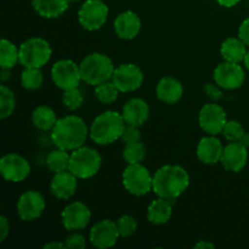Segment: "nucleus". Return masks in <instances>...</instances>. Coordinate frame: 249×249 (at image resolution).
Wrapping results in <instances>:
<instances>
[{
    "mask_svg": "<svg viewBox=\"0 0 249 249\" xmlns=\"http://www.w3.org/2000/svg\"><path fill=\"white\" fill-rule=\"evenodd\" d=\"M70 2H78V1H82V0H68Z\"/></svg>",
    "mask_w": 249,
    "mask_h": 249,
    "instance_id": "de8ad7c7",
    "label": "nucleus"
},
{
    "mask_svg": "<svg viewBox=\"0 0 249 249\" xmlns=\"http://www.w3.org/2000/svg\"><path fill=\"white\" fill-rule=\"evenodd\" d=\"M112 82L121 92H131L138 90L143 83V73L134 63H123L116 67Z\"/></svg>",
    "mask_w": 249,
    "mask_h": 249,
    "instance_id": "9b49d317",
    "label": "nucleus"
},
{
    "mask_svg": "<svg viewBox=\"0 0 249 249\" xmlns=\"http://www.w3.org/2000/svg\"><path fill=\"white\" fill-rule=\"evenodd\" d=\"M51 78L58 89L68 90L79 87L82 82L79 65L72 60H60L51 68Z\"/></svg>",
    "mask_w": 249,
    "mask_h": 249,
    "instance_id": "1a4fd4ad",
    "label": "nucleus"
},
{
    "mask_svg": "<svg viewBox=\"0 0 249 249\" xmlns=\"http://www.w3.org/2000/svg\"><path fill=\"white\" fill-rule=\"evenodd\" d=\"M68 0H32L33 9L44 18H57L68 9Z\"/></svg>",
    "mask_w": 249,
    "mask_h": 249,
    "instance_id": "b1692460",
    "label": "nucleus"
},
{
    "mask_svg": "<svg viewBox=\"0 0 249 249\" xmlns=\"http://www.w3.org/2000/svg\"><path fill=\"white\" fill-rule=\"evenodd\" d=\"M113 27L118 38L131 40L140 33L141 19L135 12L124 11L116 17Z\"/></svg>",
    "mask_w": 249,
    "mask_h": 249,
    "instance_id": "aec40b11",
    "label": "nucleus"
},
{
    "mask_svg": "<svg viewBox=\"0 0 249 249\" xmlns=\"http://www.w3.org/2000/svg\"><path fill=\"white\" fill-rule=\"evenodd\" d=\"M240 143H242L243 146H246V147H249V133H245L242 135V138L240 139V141H238Z\"/></svg>",
    "mask_w": 249,
    "mask_h": 249,
    "instance_id": "a18cd8bd",
    "label": "nucleus"
},
{
    "mask_svg": "<svg viewBox=\"0 0 249 249\" xmlns=\"http://www.w3.org/2000/svg\"><path fill=\"white\" fill-rule=\"evenodd\" d=\"M139 128H140V126L129 125V124H126L125 129H124L123 134H122L121 136V140L123 141L124 145H125V143L138 142V141L141 140V133Z\"/></svg>",
    "mask_w": 249,
    "mask_h": 249,
    "instance_id": "c9c22d12",
    "label": "nucleus"
},
{
    "mask_svg": "<svg viewBox=\"0 0 249 249\" xmlns=\"http://www.w3.org/2000/svg\"><path fill=\"white\" fill-rule=\"evenodd\" d=\"M109 10L102 0H87L78 11V21L89 32L97 31L106 23Z\"/></svg>",
    "mask_w": 249,
    "mask_h": 249,
    "instance_id": "6e6552de",
    "label": "nucleus"
},
{
    "mask_svg": "<svg viewBox=\"0 0 249 249\" xmlns=\"http://www.w3.org/2000/svg\"><path fill=\"white\" fill-rule=\"evenodd\" d=\"M10 78H11V71H10V68H1V72H0V80H1L2 84L6 83Z\"/></svg>",
    "mask_w": 249,
    "mask_h": 249,
    "instance_id": "a19ab883",
    "label": "nucleus"
},
{
    "mask_svg": "<svg viewBox=\"0 0 249 249\" xmlns=\"http://www.w3.org/2000/svg\"><path fill=\"white\" fill-rule=\"evenodd\" d=\"M221 89H223V88L219 87L218 84H211V83H208V84H206L203 87L204 94H206L209 99L213 100L214 102L219 101V100H221L224 97V92Z\"/></svg>",
    "mask_w": 249,
    "mask_h": 249,
    "instance_id": "4c0bfd02",
    "label": "nucleus"
},
{
    "mask_svg": "<svg viewBox=\"0 0 249 249\" xmlns=\"http://www.w3.org/2000/svg\"><path fill=\"white\" fill-rule=\"evenodd\" d=\"M119 231L117 223L109 219H102L91 228L89 233V241L95 248H112L119 238Z\"/></svg>",
    "mask_w": 249,
    "mask_h": 249,
    "instance_id": "dca6fc26",
    "label": "nucleus"
},
{
    "mask_svg": "<svg viewBox=\"0 0 249 249\" xmlns=\"http://www.w3.org/2000/svg\"><path fill=\"white\" fill-rule=\"evenodd\" d=\"M122 116L129 125L141 126L147 122L150 117V106L145 100L140 97H133L128 100L123 106Z\"/></svg>",
    "mask_w": 249,
    "mask_h": 249,
    "instance_id": "a211bd4d",
    "label": "nucleus"
},
{
    "mask_svg": "<svg viewBox=\"0 0 249 249\" xmlns=\"http://www.w3.org/2000/svg\"><path fill=\"white\" fill-rule=\"evenodd\" d=\"M190 185V175L180 165H163L153 175L152 191L158 197L175 202Z\"/></svg>",
    "mask_w": 249,
    "mask_h": 249,
    "instance_id": "f03ea898",
    "label": "nucleus"
},
{
    "mask_svg": "<svg viewBox=\"0 0 249 249\" xmlns=\"http://www.w3.org/2000/svg\"><path fill=\"white\" fill-rule=\"evenodd\" d=\"M45 199L40 192L28 190L17 201V215L22 221H34L40 218L45 211Z\"/></svg>",
    "mask_w": 249,
    "mask_h": 249,
    "instance_id": "9d476101",
    "label": "nucleus"
},
{
    "mask_svg": "<svg viewBox=\"0 0 249 249\" xmlns=\"http://www.w3.org/2000/svg\"><path fill=\"white\" fill-rule=\"evenodd\" d=\"M195 248H198V249H214V248H215V246H214V243L208 242V241H199L198 243H196V245H195Z\"/></svg>",
    "mask_w": 249,
    "mask_h": 249,
    "instance_id": "79ce46f5",
    "label": "nucleus"
},
{
    "mask_svg": "<svg viewBox=\"0 0 249 249\" xmlns=\"http://www.w3.org/2000/svg\"><path fill=\"white\" fill-rule=\"evenodd\" d=\"M122 180L124 189L133 196H145L153 190V177L141 163L128 164L122 175Z\"/></svg>",
    "mask_w": 249,
    "mask_h": 249,
    "instance_id": "0eeeda50",
    "label": "nucleus"
},
{
    "mask_svg": "<svg viewBox=\"0 0 249 249\" xmlns=\"http://www.w3.org/2000/svg\"><path fill=\"white\" fill-rule=\"evenodd\" d=\"M213 78L215 84L225 90H235L243 85L246 74L240 63L224 61L214 70Z\"/></svg>",
    "mask_w": 249,
    "mask_h": 249,
    "instance_id": "f8f14e48",
    "label": "nucleus"
},
{
    "mask_svg": "<svg viewBox=\"0 0 249 249\" xmlns=\"http://www.w3.org/2000/svg\"><path fill=\"white\" fill-rule=\"evenodd\" d=\"M238 38L249 48V17L241 23L238 28Z\"/></svg>",
    "mask_w": 249,
    "mask_h": 249,
    "instance_id": "58836bf2",
    "label": "nucleus"
},
{
    "mask_svg": "<svg viewBox=\"0 0 249 249\" xmlns=\"http://www.w3.org/2000/svg\"><path fill=\"white\" fill-rule=\"evenodd\" d=\"M91 219L89 207L83 202H72L63 208L61 213L62 225L68 231L83 230L88 226Z\"/></svg>",
    "mask_w": 249,
    "mask_h": 249,
    "instance_id": "2eb2a0df",
    "label": "nucleus"
},
{
    "mask_svg": "<svg viewBox=\"0 0 249 249\" xmlns=\"http://www.w3.org/2000/svg\"><path fill=\"white\" fill-rule=\"evenodd\" d=\"M53 55L49 41L33 36L19 45V65L24 68H41L50 61Z\"/></svg>",
    "mask_w": 249,
    "mask_h": 249,
    "instance_id": "423d86ee",
    "label": "nucleus"
},
{
    "mask_svg": "<svg viewBox=\"0 0 249 249\" xmlns=\"http://www.w3.org/2000/svg\"><path fill=\"white\" fill-rule=\"evenodd\" d=\"M219 2V5L224 7H232L235 5H237L241 0H216Z\"/></svg>",
    "mask_w": 249,
    "mask_h": 249,
    "instance_id": "c03bdc74",
    "label": "nucleus"
},
{
    "mask_svg": "<svg viewBox=\"0 0 249 249\" xmlns=\"http://www.w3.org/2000/svg\"><path fill=\"white\" fill-rule=\"evenodd\" d=\"M223 151V142L216 138V135H209L201 139L197 145V157L204 164L213 165L220 162Z\"/></svg>",
    "mask_w": 249,
    "mask_h": 249,
    "instance_id": "412c9836",
    "label": "nucleus"
},
{
    "mask_svg": "<svg viewBox=\"0 0 249 249\" xmlns=\"http://www.w3.org/2000/svg\"><path fill=\"white\" fill-rule=\"evenodd\" d=\"M79 68L82 80L91 87L112 80V75L116 70L111 58L101 53H90L83 58Z\"/></svg>",
    "mask_w": 249,
    "mask_h": 249,
    "instance_id": "20e7f679",
    "label": "nucleus"
},
{
    "mask_svg": "<svg viewBox=\"0 0 249 249\" xmlns=\"http://www.w3.org/2000/svg\"><path fill=\"white\" fill-rule=\"evenodd\" d=\"M19 63V48L9 39H2L0 43V67L14 68Z\"/></svg>",
    "mask_w": 249,
    "mask_h": 249,
    "instance_id": "cd10ccee",
    "label": "nucleus"
},
{
    "mask_svg": "<svg viewBox=\"0 0 249 249\" xmlns=\"http://www.w3.org/2000/svg\"><path fill=\"white\" fill-rule=\"evenodd\" d=\"M119 92L121 91L117 89V87L112 80H108V82H105L95 87V97L102 105L113 104L118 99Z\"/></svg>",
    "mask_w": 249,
    "mask_h": 249,
    "instance_id": "c756f323",
    "label": "nucleus"
},
{
    "mask_svg": "<svg viewBox=\"0 0 249 249\" xmlns=\"http://www.w3.org/2000/svg\"><path fill=\"white\" fill-rule=\"evenodd\" d=\"M175 202L158 197L151 202L147 208V220L153 225H164L170 220L173 214V204Z\"/></svg>",
    "mask_w": 249,
    "mask_h": 249,
    "instance_id": "5701e85b",
    "label": "nucleus"
},
{
    "mask_svg": "<svg viewBox=\"0 0 249 249\" xmlns=\"http://www.w3.org/2000/svg\"><path fill=\"white\" fill-rule=\"evenodd\" d=\"M70 160L71 153H68V151L56 147V150L51 151L46 156V167L53 174L66 172L70 168Z\"/></svg>",
    "mask_w": 249,
    "mask_h": 249,
    "instance_id": "bb28decb",
    "label": "nucleus"
},
{
    "mask_svg": "<svg viewBox=\"0 0 249 249\" xmlns=\"http://www.w3.org/2000/svg\"><path fill=\"white\" fill-rule=\"evenodd\" d=\"M243 62H245V66H246V68H247V70L249 71V50L247 51V55H246V57H245V61H243Z\"/></svg>",
    "mask_w": 249,
    "mask_h": 249,
    "instance_id": "49530a36",
    "label": "nucleus"
},
{
    "mask_svg": "<svg viewBox=\"0 0 249 249\" xmlns=\"http://www.w3.org/2000/svg\"><path fill=\"white\" fill-rule=\"evenodd\" d=\"M53 248L63 249V248H66V245L65 243L57 242V241H53V242H49L44 246V249H53Z\"/></svg>",
    "mask_w": 249,
    "mask_h": 249,
    "instance_id": "37998d69",
    "label": "nucleus"
},
{
    "mask_svg": "<svg viewBox=\"0 0 249 249\" xmlns=\"http://www.w3.org/2000/svg\"><path fill=\"white\" fill-rule=\"evenodd\" d=\"M78 189V178L70 170L56 173L50 184V191L57 199H70Z\"/></svg>",
    "mask_w": 249,
    "mask_h": 249,
    "instance_id": "6ab92c4d",
    "label": "nucleus"
},
{
    "mask_svg": "<svg viewBox=\"0 0 249 249\" xmlns=\"http://www.w3.org/2000/svg\"><path fill=\"white\" fill-rule=\"evenodd\" d=\"M65 245L68 249H84L87 247V240L82 233L73 232L66 238Z\"/></svg>",
    "mask_w": 249,
    "mask_h": 249,
    "instance_id": "e433bc0d",
    "label": "nucleus"
},
{
    "mask_svg": "<svg viewBox=\"0 0 249 249\" xmlns=\"http://www.w3.org/2000/svg\"><path fill=\"white\" fill-rule=\"evenodd\" d=\"M247 160V147L236 141V142H230L224 147L220 163L224 169L228 170V172L238 173L246 167Z\"/></svg>",
    "mask_w": 249,
    "mask_h": 249,
    "instance_id": "f3484780",
    "label": "nucleus"
},
{
    "mask_svg": "<svg viewBox=\"0 0 249 249\" xmlns=\"http://www.w3.org/2000/svg\"><path fill=\"white\" fill-rule=\"evenodd\" d=\"M0 173L6 181L21 182L31 174V164L17 153H7L0 160Z\"/></svg>",
    "mask_w": 249,
    "mask_h": 249,
    "instance_id": "ddd939ff",
    "label": "nucleus"
},
{
    "mask_svg": "<svg viewBox=\"0 0 249 249\" xmlns=\"http://www.w3.org/2000/svg\"><path fill=\"white\" fill-rule=\"evenodd\" d=\"M62 102L66 108H68L70 111H75V109L82 107L83 102H84V97H83V94L78 88H73V89H68L63 91Z\"/></svg>",
    "mask_w": 249,
    "mask_h": 249,
    "instance_id": "473e14b6",
    "label": "nucleus"
},
{
    "mask_svg": "<svg viewBox=\"0 0 249 249\" xmlns=\"http://www.w3.org/2000/svg\"><path fill=\"white\" fill-rule=\"evenodd\" d=\"M245 128L242 126V124L237 121H228L226 122L225 126L223 129V135L226 140H229L230 142H236V141H240V139L242 138V135L245 134Z\"/></svg>",
    "mask_w": 249,
    "mask_h": 249,
    "instance_id": "72a5a7b5",
    "label": "nucleus"
},
{
    "mask_svg": "<svg viewBox=\"0 0 249 249\" xmlns=\"http://www.w3.org/2000/svg\"><path fill=\"white\" fill-rule=\"evenodd\" d=\"M90 129L80 117L71 114L57 119L51 130V140L53 145L66 151H74L84 146Z\"/></svg>",
    "mask_w": 249,
    "mask_h": 249,
    "instance_id": "f257e3e1",
    "label": "nucleus"
},
{
    "mask_svg": "<svg viewBox=\"0 0 249 249\" xmlns=\"http://www.w3.org/2000/svg\"><path fill=\"white\" fill-rule=\"evenodd\" d=\"M125 125L122 113L116 111L102 112L92 121L89 136L96 145H109L121 139Z\"/></svg>",
    "mask_w": 249,
    "mask_h": 249,
    "instance_id": "7ed1b4c3",
    "label": "nucleus"
},
{
    "mask_svg": "<svg viewBox=\"0 0 249 249\" xmlns=\"http://www.w3.org/2000/svg\"><path fill=\"white\" fill-rule=\"evenodd\" d=\"M56 122H57V117H56L55 111L46 105L36 107L32 113V123L39 130H53Z\"/></svg>",
    "mask_w": 249,
    "mask_h": 249,
    "instance_id": "a878e982",
    "label": "nucleus"
},
{
    "mask_svg": "<svg viewBox=\"0 0 249 249\" xmlns=\"http://www.w3.org/2000/svg\"><path fill=\"white\" fill-rule=\"evenodd\" d=\"M226 122H228L226 113L220 105L214 104V102L207 104L199 111V126L208 135H218L223 133Z\"/></svg>",
    "mask_w": 249,
    "mask_h": 249,
    "instance_id": "4468645a",
    "label": "nucleus"
},
{
    "mask_svg": "<svg viewBox=\"0 0 249 249\" xmlns=\"http://www.w3.org/2000/svg\"><path fill=\"white\" fill-rule=\"evenodd\" d=\"M119 235L122 237H130L138 230V221L131 215H123L117 220Z\"/></svg>",
    "mask_w": 249,
    "mask_h": 249,
    "instance_id": "f704fd0d",
    "label": "nucleus"
},
{
    "mask_svg": "<svg viewBox=\"0 0 249 249\" xmlns=\"http://www.w3.org/2000/svg\"><path fill=\"white\" fill-rule=\"evenodd\" d=\"M44 83V74L40 68H24L21 74V84L26 90L39 89Z\"/></svg>",
    "mask_w": 249,
    "mask_h": 249,
    "instance_id": "2f4dec72",
    "label": "nucleus"
},
{
    "mask_svg": "<svg viewBox=\"0 0 249 249\" xmlns=\"http://www.w3.org/2000/svg\"><path fill=\"white\" fill-rule=\"evenodd\" d=\"M101 164V155L95 148L82 146L71 152L68 170L78 179H89L99 173Z\"/></svg>",
    "mask_w": 249,
    "mask_h": 249,
    "instance_id": "39448f33",
    "label": "nucleus"
},
{
    "mask_svg": "<svg viewBox=\"0 0 249 249\" xmlns=\"http://www.w3.org/2000/svg\"><path fill=\"white\" fill-rule=\"evenodd\" d=\"M122 156H123V160L126 164L141 163L146 157V147L140 141L133 143H125Z\"/></svg>",
    "mask_w": 249,
    "mask_h": 249,
    "instance_id": "7c9ffc66",
    "label": "nucleus"
},
{
    "mask_svg": "<svg viewBox=\"0 0 249 249\" xmlns=\"http://www.w3.org/2000/svg\"><path fill=\"white\" fill-rule=\"evenodd\" d=\"M16 108V97L14 91L5 84L0 85V118L6 119Z\"/></svg>",
    "mask_w": 249,
    "mask_h": 249,
    "instance_id": "c85d7f7f",
    "label": "nucleus"
},
{
    "mask_svg": "<svg viewBox=\"0 0 249 249\" xmlns=\"http://www.w3.org/2000/svg\"><path fill=\"white\" fill-rule=\"evenodd\" d=\"M247 51V45L240 38H228L220 46V53L224 61L229 62H243Z\"/></svg>",
    "mask_w": 249,
    "mask_h": 249,
    "instance_id": "393cba45",
    "label": "nucleus"
},
{
    "mask_svg": "<svg viewBox=\"0 0 249 249\" xmlns=\"http://www.w3.org/2000/svg\"><path fill=\"white\" fill-rule=\"evenodd\" d=\"M10 233V223L6 216L0 218V242H4Z\"/></svg>",
    "mask_w": 249,
    "mask_h": 249,
    "instance_id": "ea45409f",
    "label": "nucleus"
},
{
    "mask_svg": "<svg viewBox=\"0 0 249 249\" xmlns=\"http://www.w3.org/2000/svg\"><path fill=\"white\" fill-rule=\"evenodd\" d=\"M156 95L160 101L167 105H174L181 100L184 95V87L177 78L163 77L156 87Z\"/></svg>",
    "mask_w": 249,
    "mask_h": 249,
    "instance_id": "4be33fe9",
    "label": "nucleus"
}]
</instances>
